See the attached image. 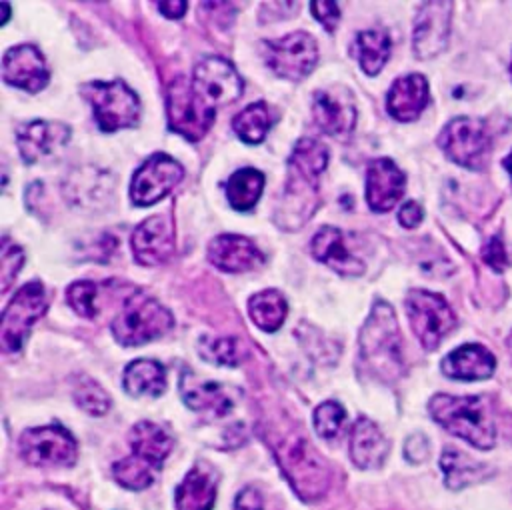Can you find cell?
Listing matches in <instances>:
<instances>
[{
  "instance_id": "cell-1",
  "label": "cell",
  "mask_w": 512,
  "mask_h": 510,
  "mask_svg": "<svg viewBox=\"0 0 512 510\" xmlns=\"http://www.w3.org/2000/svg\"><path fill=\"white\" fill-rule=\"evenodd\" d=\"M328 164V150L314 138L296 142L288 158V178L274 220L284 230L300 228L318 208L320 174Z\"/></svg>"
},
{
  "instance_id": "cell-2",
  "label": "cell",
  "mask_w": 512,
  "mask_h": 510,
  "mask_svg": "<svg viewBox=\"0 0 512 510\" xmlns=\"http://www.w3.org/2000/svg\"><path fill=\"white\" fill-rule=\"evenodd\" d=\"M430 416L450 434L488 450L496 442V426L488 398L436 394L428 402Z\"/></svg>"
},
{
  "instance_id": "cell-3",
  "label": "cell",
  "mask_w": 512,
  "mask_h": 510,
  "mask_svg": "<svg viewBox=\"0 0 512 510\" xmlns=\"http://www.w3.org/2000/svg\"><path fill=\"white\" fill-rule=\"evenodd\" d=\"M272 450L286 480L302 500L312 502L324 496L330 484V470L306 436L288 430L272 442Z\"/></svg>"
},
{
  "instance_id": "cell-4",
  "label": "cell",
  "mask_w": 512,
  "mask_h": 510,
  "mask_svg": "<svg viewBox=\"0 0 512 510\" xmlns=\"http://www.w3.org/2000/svg\"><path fill=\"white\" fill-rule=\"evenodd\" d=\"M172 324V314L158 300L144 292H134L126 298L110 328L122 346H140L164 336Z\"/></svg>"
},
{
  "instance_id": "cell-5",
  "label": "cell",
  "mask_w": 512,
  "mask_h": 510,
  "mask_svg": "<svg viewBox=\"0 0 512 510\" xmlns=\"http://www.w3.org/2000/svg\"><path fill=\"white\" fill-rule=\"evenodd\" d=\"M400 330L394 310L386 302L372 306L370 318L360 330V356L380 374L400 366Z\"/></svg>"
},
{
  "instance_id": "cell-6",
  "label": "cell",
  "mask_w": 512,
  "mask_h": 510,
  "mask_svg": "<svg viewBox=\"0 0 512 510\" xmlns=\"http://www.w3.org/2000/svg\"><path fill=\"white\" fill-rule=\"evenodd\" d=\"M82 94L90 100L96 122L104 132L130 128L140 118L138 96L122 80L88 82L82 86Z\"/></svg>"
},
{
  "instance_id": "cell-7",
  "label": "cell",
  "mask_w": 512,
  "mask_h": 510,
  "mask_svg": "<svg viewBox=\"0 0 512 510\" xmlns=\"http://www.w3.org/2000/svg\"><path fill=\"white\" fill-rule=\"evenodd\" d=\"M48 310V296L42 282H26L16 290L2 312L0 346L4 352H18L26 342L30 328Z\"/></svg>"
},
{
  "instance_id": "cell-8",
  "label": "cell",
  "mask_w": 512,
  "mask_h": 510,
  "mask_svg": "<svg viewBox=\"0 0 512 510\" xmlns=\"http://www.w3.org/2000/svg\"><path fill=\"white\" fill-rule=\"evenodd\" d=\"M166 116L170 130L190 142L200 140L214 120V108L208 106L184 76L174 78L166 90Z\"/></svg>"
},
{
  "instance_id": "cell-9",
  "label": "cell",
  "mask_w": 512,
  "mask_h": 510,
  "mask_svg": "<svg viewBox=\"0 0 512 510\" xmlns=\"http://www.w3.org/2000/svg\"><path fill=\"white\" fill-rule=\"evenodd\" d=\"M438 146L452 162L468 170H480L486 166L490 154L488 126L480 118H454L440 132Z\"/></svg>"
},
{
  "instance_id": "cell-10",
  "label": "cell",
  "mask_w": 512,
  "mask_h": 510,
  "mask_svg": "<svg viewBox=\"0 0 512 510\" xmlns=\"http://www.w3.org/2000/svg\"><path fill=\"white\" fill-rule=\"evenodd\" d=\"M406 314L412 332L426 350H436L446 334L456 326V316L448 302L428 290H410L406 296Z\"/></svg>"
},
{
  "instance_id": "cell-11",
  "label": "cell",
  "mask_w": 512,
  "mask_h": 510,
  "mask_svg": "<svg viewBox=\"0 0 512 510\" xmlns=\"http://www.w3.org/2000/svg\"><path fill=\"white\" fill-rule=\"evenodd\" d=\"M264 58L278 78L302 80L318 62V46L308 32H292L264 42Z\"/></svg>"
},
{
  "instance_id": "cell-12",
  "label": "cell",
  "mask_w": 512,
  "mask_h": 510,
  "mask_svg": "<svg viewBox=\"0 0 512 510\" xmlns=\"http://www.w3.org/2000/svg\"><path fill=\"white\" fill-rule=\"evenodd\" d=\"M20 454L34 466H72L76 462V440L62 426H38L20 436Z\"/></svg>"
},
{
  "instance_id": "cell-13",
  "label": "cell",
  "mask_w": 512,
  "mask_h": 510,
  "mask_svg": "<svg viewBox=\"0 0 512 510\" xmlns=\"http://www.w3.org/2000/svg\"><path fill=\"white\" fill-rule=\"evenodd\" d=\"M184 176L182 166L168 154H152L134 172L130 200L134 206H152L162 200Z\"/></svg>"
},
{
  "instance_id": "cell-14",
  "label": "cell",
  "mask_w": 512,
  "mask_h": 510,
  "mask_svg": "<svg viewBox=\"0 0 512 510\" xmlns=\"http://www.w3.org/2000/svg\"><path fill=\"white\" fill-rule=\"evenodd\" d=\"M194 92L212 108L230 104L242 94V78L236 68L218 56L202 58L192 72Z\"/></svg>"
},
{
  "instance_id": "cell-15",
  "label": "cell",
  "mask_w": 512,
  "mask_h": 510,
  "mask_svg": "<svg viewBox=\"0 0 512 510\" xmlns=\"http://www.w3.org/2000/svg\"><path fill=\"white\" fill-rule=\"evenodd\" d=\"M240 394L242 392L236 386L204 380L188 370H184L180 376V396L184 404L198 414H210L214 418H222L232 412Z\"/></svg>"
},
{
  "instance_id": "cell-16",
  "label": "cell",
  "mask_w": 512,
  "mask_h": 510,
  "mask_svg": "<svg viewBox=\"0 0 512 510\" xmlns=\"http://www.w3.org/2000/svg\"><path fill=\"white\" fill-rule=\"evenodd\" d=\"M452 20V2H424L414 20L412 46L414 54L420 60H430L438 56L450 36Z\"/></svg>"
},
{
  "instance_id": "cell-17",
  "label": "cell",
  "mask_w": 512,
  "mask_h": 510,
  "mask_svg": "<svg viewBox=\"0 0 512 510\" xmlns=\"http://www.w3.org/2000/svg\"><path fill=\"white\" fill-rule=\"evenodd\" d=\"M132 252L138 264L158 266L164 264L176 248L174 222L168 214H154L140 222L132 234Z\"/></svg>"
},
{
  "instance_id": "cell-18",
  "label": "cell",
  "mask_w": 512,
  "mask_h": 510,
  "mask_svg": "<svg viewBox=\"0 0 512 510\" xmlns=\"http://www.w3.org/2000/svg\"><path fill=\"white\" fill-rule=\"evenodd\" d=\"M312 114L318 128L328 136H344L352 132L356 122L352 92L340 84L318 90L312 100Z\"/></svg>"
},
{
  "instance_id": "cell-19",
  "label": "cell",
  "mask_w": 512,
  "mask_h": 510,
  "mask_svg": "<svg viewBox=\"0 0 512 510\" xmlns=\"http://www.w3.org/2000/svg\"><path fill=\"white\" fill-rule=\"evenodd\" d=\"M2 78L6 84L22 88L26 92H40L48 80L50 72L40 50L32 44L12 46L2 56Z\"/></svg>"
},
{
  "instance_id": "cell-20",
  "label": "cell",
  "mask_w": 512,
  "mask_h": 510,
  "mask_svg": "<svg viewBox=\"0 0 512 510\" xmlns=\"http://www.w3.org/2000/svg\"><path fill=\"white\" fill-rule=\"evenodd\" d=\"M404 172L390 158H374L366 170V202L374 212H386L402 198Z\"/></svg>"
},
{
  "instance_id": "cell-21",
  "label": "cell",
  "mask_w": 512,
  "mask_h": 510,
  "mask_svg": "<svg viewBox=\"0 0 512 510\" xmlns=\"http://www.w3.org/2000/svg\"><path fill=\"white\" fill-rule=\"evenodd\" d=\"M70 138V128L62 122L52 120H34L26 122L16 132L18 152L26 164L38 162L40 158L52 154L64 146Z\"/></svg>"
},
{
  "instance_id": "cell-22",
  "label": "cell",
  "mask_w": 512,
  "mask_h": 510,
  "mask_svg": "<svg viewBox=\"0 0 512 510\" xmlns=\"http://www.w3.org/2000/svg\"><path fill=\"white\" fill-rule=\"evenodd\" d=\"M208 260L230 274L246 272L262 262V252L256 244L238 234H220L208 244Z\"/></svg>"
},
{
  "instance_id": "cell-23",
  "label": "cell",
  "mask_w": 512,
  "mask_h": 510,
  "mask_svg": "<svg viewBox=\"0 0 512 510\" xmlns=\"http://www.w3.org/2000/svg\"><path fill=\"white\" fill-rule=\"evenodd\" d=\"M218 472L208 462H196L176 488V510H212L216 502Z\"/></svg>"
},
{
  "instance_id": "cell-24",
  "label": "cell",
  "mask_w": 512,
  "mask_h": 510,
  "mask_svg": "<svg viewBox=\"0 0 512 510\" xmlns=\"http://www.w3.org/2000/svg\"><path fill=\"white\" fill-rule=\"evenodd\" d=\"M428 104V82L422 74H406L392 82L386 96V110L398 122L416 120Z\"/></svg>"
},
{
  "instance_id": "cell-25",
  "label": "cell",
  "mask_w": 512,
  "mask_h": 510,
  "mask_svg": "<svg viewBox=\"0 0 512 510\" xmlns=\"http://www.w3.org/2000/svg\"><path fill=\"white\" fill-rule=\"evenodd\" d=\"M312 254L338 274L358 276L364 272V262L346 248L344 236L338 228L322 226L312 238Z\"/></svg>"
},
{
  "instance_id": "cell-26",
  "label": "cell",
  "mask_w": 512,
  "mask_h": 510,
  "mask_svg": "<svg viewBox=\"0 0 512 510\" xmlns=\"http://www.w3.org/2000/svg\"><path fill=\"white\" fill-rule=\"evenodd\" d=\"M496 360L480 344H464L442 360V372L454 380H484L494 374Z\"/></svg>"
},
{
  "instance_id": "cell-27",
  "label": "cell",
  "mask_w": 512,
  "mask_h": 510,
  "mask_svg": "<svg viewBox=\"0 0 512 510\" xmlns=\"http://www.w3.org/2000/svg\"><path fill=\"white\" fill-rule=\"evenodd\" d=\"M388 454V440L380 428L368 420L358 418L350 432V458L362 470L378 468Z\"/></svg>"
},
{
  "instance_id": "cell-28",
  "label": "cell",
  "mask_w": 512,
  "mask_h": 510,
  "mask_svg": "<svg viewBox=\"0 0 512 510\" xmlns=\"http://www.w3.org/2000/svg\"><path fill=\"white\" fill-rule=\"evenodd\" d=\"M130 446L132 454L150 462L156 468H162L164 458L170 454L174 440L172 436L160 426L150 420H140L130 430Z\"/></svg>"
},
{
  "instance_id": "cell-29",
  "label": "cell",
  "mask_w": 512,
  "mask_h": 510,
  "mask_svg": "<svg viewBox=\"0 0 512 510\" xmlns=\"http://www.w3.org/2000/svg\"><path fill=\"white\" fill-rule=\"evenodd\" d=\"M440 468L444 472V482L452 490H460L464 486L486 480L492 474V468L470 458L462 450L446 448L440 458Z\"/></svg>"
},
{
  "instance_id": "cell-30",
  "label": "cell",
  "mask_w": 512,
  "mask_h": 510,
  "mask_svg": "<svg viewBox=\"0 0 512 510\" xmlns=\"http://www.w3.org/2000/svg\"><path fill=\"white\" fill-rule=\"evenodd\" d=\"M124 390L138 396H160L166 390V370L160 362L140 358L126 366L124 370Z\"/></svg>"
},
{
  "instance_id": "cell-31",
  "label": "cell",
  "mask_w": 512,
  "mask_h": 510,
  "mask_svg": "<svg viewBox=\"0 0 512 510\" xmlns=\"http://www.w3.org/2000/svg\"><path fill=\"white\" fill-rule=\"evenodd\" d=\"M390 36L384 30H362L352 44V56L368 76H376L390 56Z\"/></svg>"
},
{
  "instance_id": "cell-32",
  "label": "cell",
  "mask_w": 512,
  "mask_h": 510,
  "mask_svg": "<svg viewBox=\"0 0 512 510\" xmlns=\"http://www.w3.org/2000/svg\"><path fill=\"white\" fill-rule=\"evenodd\" d=\"M264 188V174L256 168H240L226 182V200L234 210L246 212L256 206Z\"/></svg>"
},
{
  "instance_id": "cell-33",
  "label": "cell",
  "mask_w": 512,
  "mask_h": 510,
  "mask_svg": "<svg viewBox=\"0 0 512 510\" xmlns=\"http://www.w3.org/2000/svg\"><path fill=\"white\" fill-rule=\"evenodd\" d=\"M248 312L252 316V322L264 330V332H276L286 318L288 302L278 290H262L254 294L248 302Z\"/></svg>"
},
{
  "instance_id": "cell-34",
  "label": "cell",
  "mask_w": 512,
  "mask_h": 510,
  "mask_svg": "<svg viewBox=\"0 0 512 510\" xmlns=\"http://www.w3.org/2000/svg\"><path fill=\"white\" fill-rule=\"evenodd\" d=\"M232 128L236 136L246 144H260L264 136L270 130V110L264 102L248 104L244 110H240L234 120Z\"/></svg>"
},
{
  "instance_id": "cell-35",
  "label": "cell",
  "mask_w": 512,
  "mask_h": 510,
  "mask_svg": "<svg viewBox=\"0 0 512 510\" xmlns=\"http://www.w3.org/2000/svg\"><path fill=\"white\" fill-rule=\"evenodd\" d=\"M200 356L216 366H238L246 358L242 342L234 336H202L198 342Z\"/></svg>"
},
{
  "instance_id": "cell-36",
  "label": "cell",
  "mask_w": 512,
  "mask_h": 510,
  "mask_svg": "<svg viewBox=\"0 0 512 510\" xmlns=\"http://www.w3.org/2000/svg\"><path fill=\"white\" fill-rule=\"evenodd\" d=\"M160 468L152 466L150 462L138 458V456H128V458H122L118 460L114 466H112V474H114V480L128 488V490H144L148 488L154 478H156V472Z\"/></svg>"
},
{
  "instance_id": "cell-37",
  "label": "cell",
  "mask_w": 512,
  "mask_h": 510,
  "mask_svg": "<svg viewBox=\"0 0 512 510\" xmlns=\"http://www.w3.org/2000/svg\"><path fill=\"white\" fill-rule=\"evenodd\" d=\"M74 400L90 416H102L110 408L108 394L104 392V388L100 384H96L90 378H80L74 384Z\"/></svg>"
},
{
  "instance_id": "cell-38",
  "label": "cell",
  "mask_w": 512,
  "mask_h": 510,
  "mask_svg": "<svg viewBox=\"0 0 512 510\" xmlns=\"http://www.w3.org/2000/svg\"><path fill=\"white\" fill-rule=\"evenodd\" d=\"M98 298V286L90 280H80L68 286L66 290V300L72 306V310L84 318H94L98 314L96 306Z\"/></svg>"
},
{
  "instance_id": "cell-39",
  "label": "cell",
  "mask_w": 512,
  "mask_h": 510,
  "mask_svg": "<svg viewBox=\"0 0 512 510\" xmlns=\"http://www.w3.org/2000/svg\"><path fill=\"white\" fill-rule=\"evenodd\" d=\"M344 420H346V412L334 400H328V402L320 404L314 412V428L326 440H332L340 434Z\"/></svg>"
},
{
  "instance_id": "cell-40",
  "label": "cell",
  "mask_w": 512,
  "mask_h": 510,
  "mask_svg": "<svg viewBox=\"0 0 512 510\" xmlns=\"http://www.w3.org/2000/svg\"><path fill=\"white\" fill-rule=\"evenodd\" d=\"M24 262L22 248L16 246L8 236L2 238V250H0V284L2 292H8L12 282L16 280L20 268Z\"/></svg>"
},
{
  "instance_id": "cell-41",
  "label": "cell",
  "mask_w": 512,
  "mask_h": 510,
  "mask_svg": "<svg viewBox=\"0 0 512 510\" xmlns=\"http://www.w3.org/2000/svg\"><path fill=\"white\" fill-rule=\"evenodd\" d=\"M310 10L314 18L326 28V32H334L340 20V6L336 2L320 0V2H310Z\"/></svg>"
},
{
  "instance_id": "cell-42",
  "label": "cell",
  "mask_w": 512,
  "mask_h": 510,
  "mask_svg": "<svg viewBox=\"0 0 512 510\" xmlns=\"http://www.w3.org/2000/svg\"><path fill=\"white\" fill-rule=\"evenodd\" d=\"M482 258L496 272H502L506 268L508 258H506V250H504V244H502L500 236L488 238V242H486V246L482 250Z\"/></svg>"
},
{
  "instance_id": "cell-43",
  "label": "cell",
  "mask_w": 512,
  "mask_h": 510,
  "mask_svg": "<svg viewBox=\"0 0 512 510\" xmlns=\"http://www.w3.org/2000/svg\"><path fill=\"white\" fill-rule=\"evenodd\" d=\"M430 454V442L424 434H412L408 440H406V446H404V456L410 460V462H422L426 460Z\"/></svg>"
},
{
  "instance_id": "cell-44",
  "label": "cell",
  "mask_w": 512,
  "mask_h": 510,
  "mask_svg": "<svg viewBox=\"0 0 512 510\" xmlns=\"http://www.w3.org/2000/svg\"><path fill=\"white\" fill-rule=\"evenodd\" d=\"M234 510H264L260 492L254 486H246L244 490H240L234 502Z\"/></svg>"
},
{
  "instance_id": "cell-45",
  "label": "cell",
  "mask_w": 512,
  "mask_h": 510,
  "mask_svg": "<svg viewBox=\"0 0 512 510\" xmlns=\"http://www.w3.org/2000/svg\"><path fill=\"white\" fill-rule=\"evenodd\" d=\"M422 218H424V210H422V206L418 202L410 200V202L402 204L400 210H398V220H400V224L404 228L418 226L422 222Z\"/></svg>"
},
{
  "instance_id": "cell-46",
  "label": "cell",
  "mask_w": 512,
  "mask_h": 510,
  "mask_svg": "<svg viewBox=\"0 0 512 510\" xmlns=\"http://www.w3.org/2000/svg\"><path fill=\"white\" fill-rule=\"evenodd\" d=\"M156 8H158L166 18H180V16L186 12L188 4H186L184 0H172V2H158Z\"/></svg>"
},
{
  "instance_id": "cell-47",
  "label": "cell",
  "mask_w": 512,
  "mask_h": 510,
  "mask_svg": "<svg viewBox=\"0 0 512 510\" xmlns=\"http://www.w3.org/2000/svg\"><path fill=\"white\" fill-rule=\"evenodd\" d=\"M502 166L506 168V172L510 174V182H512V152L504 158V162H502Z\"/></svg>"
},
{
  "instance_id": "cell-48",
  "label": "cell",
  "mask_w": 512,
  "mask_h": 510,
  "mask_svg": "<svg viewBox=\"0 0 512 510\" xmlns=\"http://www.w3.org/2000/svg\"><path fill=\"white\" fill-rule=\"evenodd\" d=\"M506 346H508V352H510V356H512V334L508 336V340H506Z\"/></svg>"
},
{
  "instance_id": "cell-49",
  "label": "cell",
  "mask_w": 512,
  "mask_h": 510,
  "mask_svg": "<svg viewBox=\"0 0 512 510\" xmlns=\"http://www.w3.org/2000/svg\"><path fill=\"white\" fill-rule=\"evenodd\" d=\"M510 74H512V64H510Z\"/></svg>"
}]
</instances>
